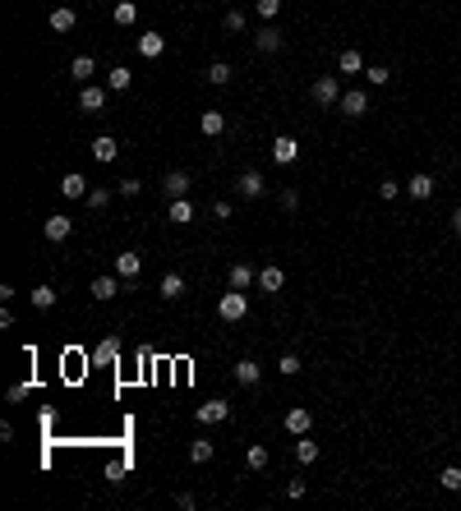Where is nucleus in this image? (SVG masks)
<instances>
[{
  "label": "nucleus",
  "mask_w": 461,
  "mask_h": 511,
  "mask_svg": "<svg viewBox=\"0 0 461 511\" xmlns=\"http://www.w3.org/2000/svg\"><path fill=\"white\" fill-rule=\"evenodd\" d=\"M406 194H411V198H433V175H425V170H415L411 180H406Z\"/></svg>",
  "instance_id": "13"
},
{
  "label": "nucleus",
  "mask_w": 461,
  "mask_h": 511,
  "mask_svg": "<svg viewBox=\"0 0 461 511\" xmlns=\"http://www.w3.org/2000/svg\"><path fill=\"white\" fill-rule=\"evenodd\" d=\"M175 507H180V511H194L199 502H194V493H175Z\"/></svg>",
  "instance_id": "45"
},
{
  "label": "nucleus",
  "mask_w": 461,
  "mask_h": 511,
  "mask_svg": "<svg viewBox=\"0 0 461 511\" xmlns=\"http://www.w3.org/2000/svg\"><path fill=\"white\" fill-rule=\"evenodd\" d=\"M222 419H231V405H226V401H208V405H199V424H222Z\"/></svg>",
  "instance_id": "20"
},
{
  "label": "nucleus",
  "mask_w": 461,
  "mask_h": 511,
  "mask_svg": "<svg viewBox=\"0 0 461 511\" xmlns=\"http://www.w3.org/2000/svg\"><path fill=\"white\" fill-rule=\"evenodd\" d=\"M452 231L461 235V207H457V212H452Z\"/></svg>",
  "instance_id": "48"
},
{
  "label": "nucleus",
  "mask_w": 461,
  "mask_h": 511,
  "mask_svg": "<svg viewBox=\"0 0 461 511\" xmlns=\"http://www.w3.org/2000/svg\"><path fill=\"white\" fill-rule=\"evenodd\" d=\"M184 295V277L180 272H167V277H162V299H180Z\"/></svg>",
  "instance_id": "28"
},
{
  "label": "nucleus",
  "mask_w": 461,
  "mask_h": 511,
  "mask_svg": "<svg viewBox=\"0 0 461 511\" xmlns=\"http://www.w3.org/2000/svg\"><path fill=\"white\" fill-rule=\"evenodd\" d=\"M189 461L208 465V461H213V442H208V438H194V442H189Z\"/></svg>",
  "instance_id": "29"
},
{
  "label": "nucleus",
  "mask_w": 461,
  "mask_h": 511,
  "mask_svg": "<svg viewBox=\"0 0 461 511\" xmlns=\"http://www.w3.org/2000/svg\"><path fill=\"white\" fill-rule=\"evenodd\" d=\"M42 235L51 240V245H65V240L74 235V221L65 217V212H56V217H46V221H42Z\"/></svg>",
  "instance_id": "2"
},
{
  "label": "nucleus",
  "mask_w": 461,
  "mask_h": 511,
  "mask_svg": "<svg viewBox=\"0 0 461 511\" xmlns=\"http://www.w3.org/2000/svg\"><path fill=\"white\" fill-rule=\"evenodd\" d=\"M111 19H116L120 28H134V23H138V5H134V0H120V5L111 10Z\"/></svg>",
  "instance_id": "24"
},
{
  "label": "nucleus",
  "mask_w": 461,
  "mask_h": 511,
  "mask_svg": "<svg viewBox=\"0 0 461 511\" xmlns=\"http://www.w3.org/2000/svg\"><path fill=\"white\" fill-rule=\"evenodd\" d=\"M249 281H254L249 263H235V267H231V286H235V291H249Z\"/></svg>",
  "instance_id": "34"
},
{
  "label": "nucleus",
  "mask_w": 461,
  "mask_h": 511,
  "mask_svg": "<svg viewBox=\"0 0 461 511\" xmlns=\"http://www.w3.org/2000/svg\"><path fill=\"white\" fill-rule=\"evenodd\" d=\"M51 28H56V32H74L78 28V10H69V5L51 10Z\"/></svg>",
  "instance_id": "16"
},
{
  "label": "nucleus",
  "mask_w": 461,
  "mask_h": 511,
  "mask_svg": "<svg viewBox=\"0 0 461 511\" xmlns=\"http://www.w3.org/2000/svg\"><path fill=\"white\" fill-rule=\"evenodd\" d=\"M83 203H88L92 212H102V207L111 203V189H102V185H97V189H88V198H83Z\"/></svg>",
  "instance_id": "35"
},
{
  "label": "nucleus",
  "mask_w": 461,
  "mask_h": 511,
  "mask_svg": "<svg viewBox=\"0 0 461 511\" xmlns=\"http://www.w3.org/2000/svg\"><path fill=\"white\" fill-rule=\"evenodd\" d=\"M254 10H259V19H268V23H272V19L281 14V0H254Z\"/></svg>",
  "instance_id": "37"
},
{
  "label": "nucleus",
  "mask_w": 461,
  "mask_h": 511,
  "mask_svg": "<svg viewBox=\"0 0 461 511\" xmlns=\"http://www.w3.org/2000/svg\"><path fill=\"white\" fill-rule=\"evenodd\" d=\"M116 355H120V341H116V337L97 345V359H116Z\"/></svg>",
  "instance_id": "40"
},
{
  "label": "nucleus",
  "mask_w": 461,
  "mask_h": 511,
  "mask_svg": "<svg viewBox=\"0 0 461 511\" xmlns=\"http://www.w3.org/2000/svg\"><path fill=\"white\" fill-rule=\"evenodd\" d=\"M203 78H208L213 88H222V83H231V65H226V60H213V65H208V74H203Z\"/></svg>",
  "instance_id": "32"
},
{
  "label": "nucleus",
  "mask_w": 461,
  "mask_h": 511,
  "mask_svg": "<svg viewBox=\"0 0 461 511\" xmlns=\"http://www.w3.org/2000/svg\"><path fill=\"white\" fill-rule=\"evenodd\" d=\"M78 111H83V115H97V111H107V88H97V83H83V93H78Z\"/></svg>",
  "instance_id": "4"
},
{
  "label": "nucleus",
  "mask_w": 461,
  "mask_h": 511,
  "mask_svg": "<svg viewBox=\"0 0 461 511\" xmlns=\"http://www.w3.org/2000/svg\"><path fill=\"white\" fill-rule=\"evenodd\" d=\"M107 484H125V461H111L107 465Z\"/></svg>",
  "instance_id": "42"
},
{
  "label": "nucleus",
  "mask_w": 461,
  "mask_h": 511,
  "mask_svg": "<svg viewBox=\"0 0 461 511\" xmlns=\"http://www.w3.org/2000/svg\"><path fill=\"white\" fill-rule=\"evenodd\" d=\"M259 378H263V369L254 359H240V364H235V383H240V387H254Z\"/></svg>",
  "instance_id": "22"
},
{
  "label": "nucleus",
  "mask_w": 461,
  "mask_h": 511,
  "mask_svg": "<svg viewBox=\"0 0 461 511\" xmlns=\"http://www.w3.org/2000/svg\"><path fill=\"white\" fill-rule=\"evenodd\" d=\"M438 484H443L447 493H457V488H461V465H447L443 475H438Z\"/></svg>",
  "instance_id": "36"
},
{
  "label": "nucleus",
  "mask_w": 461,
  "mask_h": 511,
  "mask_svg": "<svg viewBox=\"0 0 461 511\" xmlns=\"http://www.w3.org/2000/svg\"><path fill=\"white\" fill-rule=\"evenodd\" d=\"M171 221H175V226L194 221V203H189V198H171Z\"/></svg>",
  "instance_id": "31"
},
{
  "label": "nucleus",
  "mask_w": 461,
  "mask_h": 511,
  "mask_svg": "<svg viewBox=\"0 0 461 511\" xmlns=\"http://www.w3.org/2000/svg\"><path fill=\"white\" fill-rule=\"evenodd\" d=\"M337 69H341V74H365L369 65L360 60V51H341V56H337Z\"/></svg>",
  "instance_id": "27"
},
{
  "label": "nucleus",
  "mask_w": 461,
  "mask_h": 511,
  "mask_svg": "<svg viewBox=\"0 0 461 511\" xmlns=\"http://www.w3.org/2000/svg\"><path fill=\"white\" fill-rule=\"evenodd\" d=\"M341 115H351V120H360V115H365L369 111V93H360V88H355V93H341Z\"/></svg>",
  "instance_id": "7"
},
{
  "label": "nucleus",
  "mask_w": 461,
  "mask_h": 511,
  "mask_svg": "<svg viewBox=\"0 0 461 511\" xmlns=\"http://www.w3.org/2000/svg\"><path fill=\"white\" fill-rule=\"evenodd\" d=\"M88 291L97 295V299H116V295H120V277H116V272H102V277H92Z\"/></svg>",
  "instance_id": "11"
},
{
  "label": "nucleus",
  "mask_w": 461,
  "mask_h": 511,
  "mask_svg": "<svg viewBox=\"0 0 461 511\" xmlns=\"http://www.w3.org/2000/svg\"><path fill=\"white\" fill-rule=\"evenodd\" d=\"M295 461H305V465H314L319 461V442H314V438H300V442H295Z\"/></svg>",
  "instance_id": "30"
},
{
  "label": "nucleus",
  "mask_w": 461,
  "mask_h": 511,
  "mask_svg": "<svg viewBox=\"0 0 461 511\" xmlns=\"http://www.w3.org/2000/svg\"><path fill=\"white\" fill-rule=\"evenodd\" d=\"M286 497H305V479H286Z\"/></svg>",
  "instance_id": "47"
},
{
  "label": "nucleus",
  "mask_w": 461,
  "mask_h": 511,
  "mask_svg": "<svg viewBox=\"0 0 461 511\" xmlns=\"http://www.w3.org/2000/svg\"><path fill=\"white\" fill-rule=\"evenodd\" d=\"M61 194L65 198H88V180H83L78 170H69V175L61 180Z\"/></svg>",
  "instance_id": "19"
},
{
  "label": "nucleus",
  "mask_w": 461,
  "mask_h": 511,
  "mask_svg": "<svg viewBox=\"0 0 461 511\" xmlns=\"http://www.w3.org/2000/svg\"><path fill=\"white\" fill-rule=\"evenodd\" d=\"M162 189H167V198H189V175H184V170H171L167 180H162Z\"/></svg>",
  "instance_id": "14"
},
{
  "label": "nucleus",
  "mask_w": 461,
  "mask_h": 511,
  "mask_svg": "<svg viewBox=\"0 0 461 511\" xmlns=\"http://www.w3.org/2000/svg\"><path fill=\"white\" fill-rule=\"evenodd\" d=\"M309 93H314V102H319V106H337V102H341V83H337L332 74H323Z\"/></svg>",
  "instance_id": "3"
},
{
  "label": "nucleus",
  "mask_w": 461,
  "mask_h": 511,
  "mask_svg": "<svg viewBox=\"0 0 461 511\" xmlns=\"http://www.w3.org/2000/svg\"><path fill=\"white\" fill-rule=\"evenodd\" d=\"M263 189H268V180H263L259 170H245V175L235 180V194H240V198H259Z\"/></svg>",
  "instance_id": "8"
},
{
  "label": "nucleus",
  "mask_w": 461,
  "mask_h": 511,
  "mask_svg": "<svg viewBox=\"0 0 461 511\" xmlns=\"http://www.w3.org/2000/svg\"><path fill=\"white\" fill-rule=\"evenodd\" d=\"M92 161H102V166H107V161H116V157H120V143L111 139V134H102V139H92Z\"/></svg>",
  "instance_id": "9"
},
{
  "label": "nucleus",
  "mask_w": 461,
  "mask_h": 511,
  "mask_svg": "<svg viewBox=\"0 0 461 511\" xmlns=\"http://www.w3.org/2000/svg\"><path fill=\"white\" fill-rule=\"evenodd\" d=\"M397 180H378V198H387V203H392V198H397Z\"/></svg>",
  "instance_id": "43"
},
{
  "label": "nucleus",
  "mask_w": 461,
  "mask_h": 511,
  "mask_svg": "<svg viewBox=\"0 0 461 511\" xmlns=\"http://www.w3.org/2000/svg\"><path fill=\"white\" fill-rule=\"evenodd\" d=\"M277 369H281V378H295L305 364H300V355H281V359H277Z\"/></svg>",
  "instance_id": "38"
},
{
  "label": "nucleus",
  "mask_w": 461,
  "mask_h": 511,
  "mask_svg": "<svg viewBox=\"0 0 461 511\" xmlns=\"http://www.w3.org/2000/svg\"><path fill=\"white\" fill-rule=\"evenodd\" d=\"M281 207L295 212V207H300V194H295V189H281Z\"/></svg>",
  "instance_id": "44"
},
{
  "label": "nucleus",
  "mask_w": 461,
  "mask_h": 511,
  "mask_svg": "<svg viewBox=\"0 0 461 511\" xmlns=\"http://www.w3.org/2000/svg\"><path fill=\"white\" fill-rule=\"evenodd\" d=\"M199 129L208 134V139H217V134H226V115H222V111H203V115H199Z\"/></svg>",
  "instance_id": "18"
},
{
  "label": "nucleus",
  "mask_w": 461,
  "mask_h": 511,
  "mask_svg": "<svg viewBox=\"0 0 461 511\" xmlns=\"http://www.w3.org/2000/svg\"><path fill=\"white\" fill-rule=\"evenodd\" d=\"M129 83H134V69H129V65H116V69L107 74V88H111V93H125Z\"/></svg>",
  "instance_id": "23"
},
{
  "label": "nucleus",
  "mask_w": 461,
  "mask_h": 511,
  "mask_svg": "<svg viewBox=\"0 0 461 511\" xmlns=\"http://www.w3.org/2000/svg\"><path fill=\"white\" fill-rule=\"evenodd\" d=\"M162 51H167V37H162V32H143V37H138V56H148V60H157Z\"/></svg>",
  "instance_id": "15"
},
{
  "label": "nucleus",
  "mask_w": 461,
  "mask_h": 511,
  "mask_svg": "<svg viewBox=\"0 0 461 511\" xmlns=\"http://www.w3.org/2000/svg\"><path fill=\"white\" fill-rule=\"evenodd\" d=\"M259 286H263L268 295H277L281 286H286V272H281V267H263V272H259Z\"/></svg>",
  "instance_id": "25"
},
{
  "label": "nucleus",
  "mask_w": 461,
  "mask_h": 511,
  "mask_svg": "<svg viewBox=\"0 0 461 511\" xmlns=\"http://www.w3.org/2000/svg\"><path fill=\"white\" fill-rule=\"evenodd\" d=\"M28 299H32V309H56V299H61V295H56V286H46V281H42V286H32V295H28Z\"/></svg>",
  "instance_id": "17"
},
{
  "label": "nucleus",
  "mask_w": 461,
  "mask_h": 511,
  "mask_svg": "<svg viewBox=\"0 0 461 511\" xmlns=\"http://www.w3.org/2000/svg\"><path fill=\"white\" fill-rule=\"evenodd\" d=\"M254 47L268 51V56H272V51H281V28H277V23H263V28L254 32Z\"/></svg>",
  "instance_id": "12"
},
{
  "label": "nucleus",
  "mask_w": 461,
  "mask_h": 511,
  "mask_svg": "<svg viewBox=\"0 0 461 511\" xmlns=\"http://www.w3.org/2000/svg\"><path fill=\"white\" fill-rule=\"evenodd\" d=\"M217 313H222V323H240V318L249 313V295L231 286V291L222 295V304H217Z\"/></svg>",
  "instance_id": "1"
},
{
  "label": "nucleus",
  "mask_w": 461,
  "mask_h": 511,
  "mask_svg": "<svg viewBox=\"0 0 461 511\" xmlns=\"http://www.w3.org/2000/svg\"><path fill=\"white\" fill-rule=\"evenodd\" d=\"M309 429H314V415H309L305 405H295V410H286V433H295V438H305Z\"/></svg>",
  "instance_id": "10"
},
{
  "label": "nucleus",
  "mask_w": 461,
  "mask_h": 511,
  "mask_svg": "<svg viewBox=\"0 0 461 511\" xmlns=\"http://www.w3.org/2000/svg\"><path fill=\"white\" fill-rule=\"evenodd\" d=\"M295 157H300V143H295L291 134H281V139H272V161H277V166H291Z\"/></svg>",
  "instance_id": "6"
},
{
  "label": "nucleus",
  "mask_w": 461,
  "mask_h": 511,
  "mask_svg": "<svg viewBox=\"0 0 461 511\" xmlns=\"http://www.w3.org/2000/svg\"><path fill=\"white\" fill-rule=\"evenodd\" d=\"M222 28H226V32H245V14H240V10H226Z\"/></svg>",
  "instance_id": "39"
},
{
  "label": "nucleus",
  "mask_w": 461,
  "mask_h": 511,
  "mask_svg": "<svg viewBox=\"0 0 461 511\" xmlns=\"http://www.w3.org/2000/svg\"><path fill=\"white\" fill-rule=\"evenodd\" d=\"M138 189H143L138 180H120V185H116V194H120V198H138Z\"/></svg>",
  "instance_id": "41"
},
{
  "label": "nucleus",
  "mask_w": 461,
  "mask_h": 511,
  "mask_svg": "<svg viewBox=\"0 0 461 511\" xmlns=\"http://www.w3.org/2000/svg\"><path fill=\"white\" fill-rule=\"evenodd\" d=\"M268 461H272V456H268L263 442H249V447H245V465H249V470H268Z\"/></svg>",
  "instance_id": "26"
},
{
  "label": "nucleus",
  "mask_w": 461,
  "mask_h": 511,
  "mask_svg": "<svg viewBox=\"0 0 461 511\" xmlns=\"http://www.w3.org/2000/svg\"><path fill=\"white\" fill-rule=\"evenodd\" d=\"M365 78H369V88H387V83H392V69H387V65H369Z\"/></svg>",
  "instance_id": "33"
},
{
  "label": "nucleus",
  "mask_w": 461,
  "mask_h": 511,
  "mask_svg": "<svg viewBox=\"0 0 461 511\" xmlns=\"http://www.w3.org/2000/svg\"><path fill=\"white\" fill-rule=\"evenodd\" d=\"M138 272H143V258H138L134 249L116 253V277H120V281H138Z\"/></svg>",
  "instance_id": "5"
},
{
  "label": "nucleus",
  "mask_w": 461,
  "mask_h": 511,
  "mask_svg": "<svg viewBox=\"0 0 461 511\" xmlns=\"http://www.w3.org/2000/svg\"><path fill=\"white\" fill-rule=\"evenodd\" d=\"M213 217H217V221H231V203H226V198L213 203Z\"/></svg>",
  "instance_id": "46"
},
{
  "label": "nucleus",
  "mask_w": 461,
  "mask_h": 511,
  "mask_svg": "<svg viewBox=\"0 0 461 511\" xmlns=\"http://www.w3.org/2000/svg\"><path fill=\"white\" fill-rule=\"evenodd\" d=\"M92 74H97V60H92V56H74V60H69V78H78V83H88Z\"/></svg>",
  "instance_id": "21"
}]
</instances>
